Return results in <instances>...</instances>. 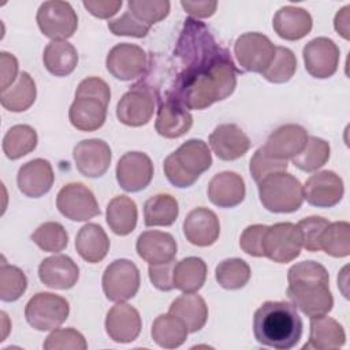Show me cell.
Wrapping results in <instances>:
<instances>
[{
    "label": "cell",
    "mask_w": 350,
    "mask_h": 350,
    "mask_svg": "<svg viewBox=\"0 0 350 350\" xmlns=\"http://www.w3.org/2000/svg\"><path fill=\"white\" fill-rule=\"evenodd\" d=\"M175 55L183 70L167 97L187 111L205 109L235 90L237 68L228 51L217 45L206 26L197 19H186Z\"/></svg>",
    "instance_id": "6da1fadb"
},
{
    "label": "cell",
    "mask_w": 350,
    "mask_h": 350,
    "mask_svg": "<svg viewBox=\"0 0 350 350\" xmlns=\"http://www.w3.org/2000/svg\"><path fill=\"white\" fill-rule=\"evenodd\" d=\"M287 297L308 317L323 316L332 310L329 275L320 262L306 260L294 264L287 272Z\"/></svg>",
    "instance_id": "7a4b0ae2"
},
{
    "label": "cell",
    "mask_w": 350,
    "mask_h": 350,
    "mask_svg": "<svg viewBox=\"0 0 350 350\" xmlns=\"http://www.w3.org/2000/svg\"><path fill=\"white\" fill-rule=\"evenodd\" d=\"M304 331L297 308L287 301H267L254 313L253 334L258 343L290 350L298 345Z\"/></svg>",
    "instance_id": "3957f363"
},
{
    "label": "cell",
    "mask_w": 350,
    "mask_h": 350,
    "mask_svg": "<svg viewBox=\"0 0 350 350\" xmlns=\"http://www.w3.org/2000/svg\"><path fill=\"white\" fill-rule=\"evenodd\" d=\"M212 165V154L202 139H189L165 157L163 170L165 178L175 187L191 186L202 172Z\"/></svg>",
    "instance_id": "277c9868"
},
{
    "label": "cell",
    "mask_w": 350,
    "mask_h": 350,
    "mask_svg": "<svg viewBox=\"0 0 350 350\" xmlns=\"http://www.w3.org/2000/svg\"><path fill=\"white\" fill-rule=\"evenodd\" d=\"M258 197L267 211L273 213H291L301 208L304 190L301 182L294 175L279 172L258 183Z\"/></svg>",
    "instance_id": "5b68a950"
},
{
    "label": "cell",
    "mask_w": 350,
    "mask_h": 350,
    "mask_svg": "<svg viewBox=\"0 0 350 350\" xmlns=\"http://www.w3.org/2000/svg\"><path fill=\"white\" fill-rule=\"evenodd\" d=\"M68 313L67 299L52 293H37L25 306L26 321L37 331H53L67 320Z\"/></svg>",
    "instance_id": "8992f818"
},
{
    "label": "cell",
    "mask_w": 350,
    "mask_h": 350,
    "mask_svg": "<svg viewBox=\"0 0 350 350\" xmlns=\"http://www.w3.org/2000/svg\"><path fill=\"white\" fill-rule=\"evenodd\" d=\"M37 25L41 33L52 41H66L78 29V16L67 1H44L37 11Z\"/></svg>",
    "instance_id": "52a82bcc"
},
{
    "label": "cell",
    "mask_w": 350,
    "mask_h": 350,
    "mask_svg": "<svg viewBox=\"0 0 350 350\" xmlns=\"http://www.w3.org/2000/svg\"><path fill=\"white\" fill-rule=\"evenodd\" d=\"M101 283L109 301L126 302L138 293L141 284L139 269L127 258L115 260L105 268Z\"/></svg>",
    "instance_id": "ba28073f"
},
{
    "label": "cell",
    "mask_w": 350,
    "mask_h": 350,
    "mask_svg": "<svg viewBox=\"0 0 350 350\" xmlns=\"http://www.w3.org/2000/svg\"><path fill=\"white\" fill-rule=\"evenodd\" d=\"M302 239L297 224L290 221L269 226L264 237V257L273 262H291L301 254Z\"/></svg>",
    "instance_id": "9c48e42d"
},
{
    "label": "cell",
    "mask_w": 350,
    "mask_h": 350,
    "mask_svg": "<svg viewBox=\"0 0 350 350\" xmlns=\"http://www.w3.org/2000/svg\"><path fill=\"white\" fill-rule=\"evenodd\" d=\"M275 45L262 33L250 31L239 36L234 44V53L239 66L249 72L262 74L275 56Z\"/></svg>",
    "instance_id": "30bf717a"
},
{
    "label": "cell",
    "mask_w": 350,
    "mask_h": 350,
    "mask_svg": "<svg viewBox=\"0 0 350 350\" xmlns=\"http://www.w3.org/2000/svg\"><path fill=\"white\" fill-rule=\"evenodd\" d=\"M59 212L72 221H88L100 215V208L93 191L83 183L64 185L56 197Z\"/></svg>",
    "instance_id": "8fae6325"
},
{
    "label": "cell",
    "mask_w": 350,
    "mask_h": 350,
    "mask_svg": "<svg viewBox=\"0 0 350 350\" xmlns=\"http://www.w3.org/2000/svg\"><path fill=\"white\" fill-rule=\"evenodd\" d=\"M154 112V94L148 86L135 85L126 92L116 105V116L120 123L139 127L152 119Z\"/></svg>",
    "instance_id": "7c38bea8"
},
{
    "label": "cell",
    "mask_w": 350,
    "mask_h": 350,
    "mask_svg": "<svg viewBox=\"0 0 350 350\" xmlns=\"http://www.w3.org/2000/svg\"><path fill=\"white\" fill-rule=\"evenodd\" d=\"M105 66L108 72L120 81H131L141 77L148 66L145 51L129 42H122L109 49Z\"/></svg>",
    "instance_id": "4fadbf2b"
},
{
    "label": "cell",
    "mask_w": 350,
    "mask_h": 350,
    "mask_svg": "<svg viewBox=\"0 0 350 350\" xmlns=\"http://www.w3.org/2000/svg\"><path fill=\"white\" fill-rule=\"evenodd\" d=\"M339 48L328 37L310 40L302 49L305 70L319 79L332 77L339 66Z\"/></svg>",
    "instance_id": "5bb4252c"
},
{
    "label": "cell",
    "mask_w": 350,
    "mask_h": 350,
    "mask_svg": "<svg viewBox=\"0 0 350 350\" xmlns=\"http://www.w3.org/2000/svg\"><path fill=\"white\" fill-rule=\"evenodd\" d=\"M153 178V163L144 152H127L116 164V180L130 193L144 190Z\"/></svg>",
    "instance_id": "9a60e30c"
},
{
    "label": "cell",
    "mask_w": 350,
    "mask_h": 350,
    "mask_svg": "<svg viewBox=\"0 0 350 350\" xmlns=\"http://www.w3.org/2000/svg\"><path fill=\"white\" fill-rule=\"evenodd\" d=\"M304 200L317 208H331L339 204L345 186L342 178L334 171H320L312 175L302 186Z\"/></svg>",
    "instance_id": "2e32d148"
},
{
    "label": "cell",
    "mask_w": 350,
    "mask_h": 350,
    "mask_svg": "<svg viewBox=\"0 0 350 350\" xmlns=\"http://www.w3.org/2000/svg\"><path fill=\"white\" fill-rule=\"evenodd\" d=\"M77 170L86 178L103 176L109 168L112 153L109 145L98 138L83 139L72 150Z\"/></svg>",
    "instance_id": "e0dca14e"
},
{
    "label": "cell",
    "mask_w": 350,
    "mask_h": 350,
    "mask_svg": "<svg viewBox=\"0 0 350 350\" xmlns=\"http://www.w3.org/2000/svg\"><path fill=\"white\" fill-rule=\"evenodd\" d=\"M142 320L139 312L124 302L112 306L105 317L107 335L116 343H130L141 332Z\"/></svg>",
    "instance_id": "ac0fdd59"
},
{
    "label": "cell",
    "mask_w": 350,
    "mask_h": 350,
    "mask_svg": "<svg viewBox=\"0 0 350 350\" xmlns=\"http://www.w3.org/2000/svg\"><path fill=\"white\" fill-rule=\"evenodd\" d=\"M308 137V131L302 126L288 123L273 130L262 148L268 156L287 161L304 149Z\"/></svg>",
    "instance_id": "d6986e66"
},
{
    "label": "cell",
    "mask_w": 350,
    "mask_h": 350,
    "mask_svg": "<svg viewBox=\"0 0 350 350\" xmlns=\"http://www.w3.org/2000/svg\"><path fill=\"white\" fill-rule=\"evenodd\" d=\"M183 234L191 245L206 247L217 241L220 235V221L213 211L198 206L190 211L185 217Z\"/></svg>",
    "instance_id": "ffe728a7"
},
{
    "label": "cell",
    "mask_w": 350,
    "mask_h": 350,
    "mask_svg": "<svg viewBox=\"0 0 350 350\" xmlns=\"http://www.w3.org/2000/svg\"><path fill=\"white\" fill-rule=\"evenodd\" d=\"M209 145L220 160L232 161L245 156L250 148V139L239 126L224 123L212 131Z\"/></svg>",
    "instance_id": "44dd1931"
},
{
    "label": "cell",
    "mask_w": 350,
    "mask_h": 350,
    "mask_svg": "<svg viewBox=\"0 0 350 350\" xmlns=\"http://www.w3.org/2000/svg\"><path fill=\"white\" fill-rule=\"evenodd\" d=\"M38 278L49 288L68 290L77 284L79 279V268L71 257L55 254L40 262Z\"/></svg>",
    "instance_id": "7402d4cb"
},
{
    "label": "cell",
    "mask_w": 350,
    "mask_h": 350,
    "mask_svg": "<svg viewBox=\"0 0 350 350\" xmlns=\"http://www.w3.org/2000/svg\"><path fill=\"white\" fill-rule=\"evenodd\" d=\"M55 180L52 165L45 159H34L25 163L16 175L18 189L30 198H38L46 194Z\"/></svg>",
    "instance_id": "603a6c76"
},
{
    "label": "cell",
    "mask_w": 350,
    "mask_h": 350,
    "mask_svg": "<svg viewBox=\"0 0 350 350\" xmlns=\"http://www.w3.org/2000/svg\"><path fill=\"white\" fill-rule=\"evenodd\" d=\"M246 194L243 178L232 171L216 174L208 185V197L219 208H234L239 205Z\"/></svg>",
    "instance_id": "cb8c5ba5"
},
{
    "label": "cell",
    "mask_w": 350,
    "mask_h": 350,
    "mask_svg": "<svg viewBox=\"0 0 350 350\" xmlns=\"http://www.w3.org/2000/svg\"><path fill=\"white\" fill-rule=\"evenodd\" d=\"M138 256L149 264L172 261L176 256L178 245L175 238L164 231H144L135 243Z\"/></svg>",
    "instance_id": "d4e9b609"
},
{
    "label": "cell",
    "mask_w": 350,
    "mask_h": 350,
    "mask_svg": "<svg viewBox=\"0 0 350 350\" xmlns=\"http://www.w3.org/2000/svg\"><path fill=\"white\" fill-rule=\"evenodd\" d=\"M272 26L280 38L297 41L310 33L313 21L306 10L295 5H284L276 11Z\"/></svg>",
    "instance_id": "484cf974"
},
{
    "label": "cell",
    "mask_w": 350,
    "mask_h": 350,
    "mask_svg": "<svg viewBox=\"0 0 350 350\" xmlns=\"http://www.w3.org/2000/svg\"><path fill=\"white\" fill-rule=\"evenodd\" d=\"M191 126L193 116L185 107L168 97L164 103L160 104L154 129L161 137L179 138L185 135L191 129Z\"/></svg>",
    "instance_id": "4316f807"
},
{
    "label": "cell",
    "mask_w": 350,
    "mask_h": 350,
    "mask_svg": "<svg viewBox=\"0 0 350 350\" xmlns=\"http://www.w3.org/2000/svg\"><path fill=\"white\" fill-rule=\"evenodd\" d=\"M346 343V334L343 327L332 317L327 314L310 317V334L309 342L304 349L317 350H334Z\"/></svg>",
    "instance_id": "83f0119b"
},
{
    "label": "cell",
    "mask_w": 350,
    "mask_h": 350,
    "mask_svg": "<svg viewBox=\"0 0 350 350\" xmlns=\"http://www.w3.org/2000/svg\"><path fill=\"white\" fill-rule=\"evenodd\" d=\"M107 107L92 97H75L68 109L70 123L81 131H96L105 123Z\"/></svg>",
    "instance_id": "f1b7e54d"
},
{
    "label": "cell",
    "mask_w": 350,
    "mask_h": 350,
    "mask_svg": "<svg viewBox=\"0 0 350 350\" xmlns=\"http://www.w3.org/2000/svg\"><path fill=\"white\" fill-rule=\"evenodd\" d=\"M168 313L178 317L189 332L200 331L208 320V306L204 298L196 293H183L175 298Z\"/></svg>",
    "instance_id": "f546056e"
},
{
    "label": "cell",
    "mask_w": 350,
    "mask_h": 350,
    "mask_svg": "<svg viewBox=\"0 0 350 350\" xmlns=\"http://www.w3.org/2000/svg\"><path fill=\"white\" fill-rule=\"evenodd\" d=\"M78 254L88 262L96 264L105 258L109 250V239L101 226L88 223L82 226L75 238Z\"/></svg>",
    "instance_id": "4dcf8cb0"
},
{
    "label": "cell",
    "mask_w": 350,
    "mask_h": 350,
    "mask_svg": "<svg viewBox=\"0 0 350 350\" xmlns=\"http://www.w3.org/2000/svg\"><path fill=\"white\" fill-rule=\"evenodd\" d=\"M138 211L135 202L127 196L113 197L107 206V223L120 237L129 235L137 226Z\"/></svg>",
    "instance_id": "1f68e13d"
},
{
    "label": "cell",
    "mask_w": 350,
    "mask_h": 350,
    "mask_svg": "<svg viewBox=\"0 0 350 350\" xmlns=\"http://www.w3.org/2000/svg\"><path fill=\"white\" fill-rule=\"evenodd\" d=\"M42 62L52 75L67 77L78 64V52L67 41H51L44 49Z\"/></svg>",
    "instance_id": "d6a6232c"
},
{
    "label": "cell",
    "mask_w": 350,
    "mask_h": 350,
    "mask_svg": "<svg viewBox=\"0 0 350 350\" xmlns=\"http://www.w3.org/2000/svg\"><path fill=\"white\" fill-rule=\"evenodd\" d=\"M179 215V205L175 197L159 193L149 197L144 204V221L148 227L172 226Z\"/></svg>",
    "instance_id": "836d02e7"
},
{
    "label": "cell",
    "mask_w": 350,
    "mask_h": 350,
    "mask_svg": "<svg viewBox=\"0 0 350 350\" xmlns=\"http://www.w3.org/2000/svg\"><path fill=\"white\" fill-rule=\"evenodd\" d=\"M206 264L200 257L182 258L174 267V287L183 293L198 291L206 280Z\"/></svg>",
    "instance_id": "e575fe53"
},
{
    "label": "cell",
    "mask_w": 350,
    "mask_h": 350,
    "mask_svg": "<svg viewBox=\"0 0 350 350\" xmlns=\"http://www.w3.org/2000/svg\"><path fill=\"white\" fill-rule=\"evenodd\" d=\"M37 97V89L34 79L22 71L12 86H10L0 96V103L3 108L11 112H23L29 109Z\"/></svg>",
    "instance_id": "d590c367"
},
{
    "label": "cell",
    "mask_w": 350,
    "mask_h": 350,
    "mask_svg": "<svg viewBox=\"0 0 350 350\" xmlns=\"http://www.w3.org/2000/svg\"><path fill=\"white\" fill-rule=\"evenodd\" d=\"M186 325L174 314L164 313L159 314L150 329L152 339L164 349H176L185 343L187 339Z\"/></svg>",
    "instance_id": "8d00e7d4"
},
{
    "label": "cell",
    "mask_w": 350,
    "mask_h": 350,
    "mask_svg": "<svg viewBox=\"0 0 350 350\" xmlns=\"http://www.w3.org/2000/svg\"><path fill=\"white\" fill-rule=\"evenodd\" d=\"M37 133L29 124H15L12 126L3 138V152L10 160H18L37 146Z\"/></svg>",
    "instance_id": "74e56055"
},
{
    "label": "cell",
    "mask_w": 350,
    "mask_h": 350,
    "mask_svg": "<svg viewBox=\"0 0 350 350\" xmlns=\"http://www.w3.org/2000/svg\"><path fill=\"white\" fill-rule=\"evenodd\" d=\"M331 154L329 144L319 137H308L304 149L291 159L293 164L305 172H313L321 168Z\"/></svg>",
    "instance_id": "f35d334b"
},
{
    "label": "cell",
    "mask_w": 350,
    "mask_h": 350,
    "mask_svg": "<svg viewBox=\"0 0 350 350\" xmlns=\"http://www.w3.org/2000/svg\"><path fill=\"white\" fill-rule=\"evenodd\" d=\"M250 267L242 258H227L219 262L215 269L216 282L226 290H239L250 279Z\"/></svg>",
    "instance_id": "ab89813d"
},
{
    "label": "cell",
    "mask_w": 350,
    "mask_h": 350,
    "mask_svg": "<svg viewBox=\"0 0 350 350\" xmlns=\"http://www.w3.org/2000/svg\"><path fill=\"white\" fill-rule=\"evenodd\" d=\"M320 247L332 257H347L350 254V224L347 221L328 223Z\"/></svg>",
    "instance_id": "60d3db41"
},
{
    "label": "cell",
    "mask_w": 350,
    "mask_h": 350,
    "mask_svg": "<svg viewBox=\"0 0 350 350\" xmlns=\"http://www.w3.org/2000/svg\"><path fill=\"white\" fill-rule=\"evenodd\" d=\"M31 241L44 252L59 253L68 245V234L57 221H46L36 228Z\"/></svg>",
    "instance_id": "b9f144b4"
},
{
    "label": "cell",
    "mask_w": 350,
    "mask_h": 350,
    "mask_svg": "<svg viewBox=\"0 0 350 350\" xmlns=\"http://www.w3.org/2000/svg\"><path fill=\"white\" fill-rule=\"evenodd\" d=\"M297 71V59L291 49L286 46H276L275 56L268 68L261 74L272 83L288 82Z\"/></svg>",
    "instance_id": "7bdbcfd3"
},
{
    "label": "cell",
    "mask_w": 350,
    "mask_h": 350,
    "mask_svg": "<svg viewBox=\"0 0 350 350\" xmlns=\"http://www.w3.org/2000/svg\"><path fill=\"white\" fill-rule=\"evenodd\" d=\"M27 288V278L25 272L10 265L5 261L0 265V299L4 302H14L19 299Z\"/></svg>",
    "instance_id": "ee69618b"
},
{
    "label": "cell",
    "mask_w": 350,
    "mask_h": 350,
    "mask_svg": "<svg viewBox=\"0 0 350 350\" xmlns=\"http://www.w3.org/2000/svg\"><path fill=\"white\" fill-rule=\"evenodd\" d=\"M129 11L141 22L152 26L163 21L170 14V1L167 0H130L127 3Z\"/></svg>",
    "instance_id": "f6af8a7d"
},
{
    "label": "cell",
    "mask_w": 350,
    "mask_h": 350,
    "mask_svg": "<svg viewBox=\"0 0 350 350\" xmlns=\"http://www.w3.org/2000/svg\"><path fill=\"white\" fill-rule=\"evenodd\" d=\"M287 161L286 160H278L271 156H268L264 150V148H258L254 154L250 159L249 164V171L254 182L258 185L261 180L265 178L279 174V172H286L287 171Z\"/></svg>",
    "instance_id": "bcb514c9"
},
{
    "label": "cell",
    "mask_w": 350,
    "mask_h": 350,
    "mask_svg": "<svg viewBox=\"0 0 350 350\" xmlns=\"http://www.w3.org/2000/svg\"><path fill=\"white\" fill-rule=\"evenodd\" d=\"M45 350H86L88 343L81 332L74 328H55L45 339Z\"/></svg>",
    "instance_id": "7dc6e473"
},
{
    "label": "cell",
    "mask_w": 350,
    "mask_h": 350,
    "mask_svg": "<svg viewBox=\"0 0 350 350\" xmlns=\"http://www.w3.org/2000/svg\"><path fill=\"white\" fill-rule=\"evenodd\" d=\"M328 220L321 217V216H309L305 219H301L297 224L299 232H301V239H302V246L308 252H319L321 250L320 247V241L321 235L328 226Z\"/></svg>",
    "instance_id": "c3c4849f"
},
{
    "label": "cell",
    "mask_w": 350,
    "mask_h": 350,
    "mask_svg": "<svg viewBox=\"0 0 350 350\" xmlns=\"http://www.w3.org/2000/svg\"><path fill=\"white\" fill-rule=\"evenodd\" d=\"M108 29L115 36H129V37L142 38L149 33L150 26L138 21L130 11H126L122 16L109 21Z\"/></svg>",
    "instance_id": "681fc988"
},
{
    "label": "cell",
    "mask_w": 350,
    "mask_h": 350,
    "mask_svg": "<svg viewBox=\"0 0 350 350\" xmlns=\"http://www.w3.org/2000/svg\"><path fill=\"white\" fill-rule=\"evenodd\" d=\"M268 226L252 224L243 230L239 238L241 249L253 257H264V237Z\"/></svg>",
    "instance_id": "f907efd6"
},
{
    "label": "cell",
    "mask_w": 350,
    "mask_h": 350,
    "mask_svg": "<svg viewBox=\"0 0 350 350\" xmlns=\"http://www.w3.org/2000/svg\"><path fill=\"white\" fill-rule=\"evenodd\" d=\"M75 97H92L108 105L111 100V89L104 79L98 77H88L79 82Z\"/></svg>",
    "instance_id": "816d5d0a"
},
{
    "label": "cell",
    "mask_w": 350,
    "mask_h": 350,
    "mask_svg": "<svg viewBox=\"0 0 350 350\" xmlns=\"http://www.w3.org/2000/svg\"><path fill=\"white\" fill-rule=\"evenodd\" d=\"M174 267L175 261L160 264H149L148 273L152 284L161 291H171L174 287Z\"/></svg>",
    "instance_id": "f5cc1de1"
},
{
    "label": "cell",
    "mask_w": 350,
    "mask_h": 350,
    "mask_svg": "<svg viewBox=\"0 0 350 350\" xmlns=\"http://www.w3.org/2000/svg\"><path fill=\"white\" fill-rule=\"evenodd\" d=\"M0 90L5 92L10 86L15 83L18 79V60L12 53L1 52L0 53Z\"/></svg>",
    "instance_id": "db71d44e"
},
{
    "label": "cell",
    "mask_w": 350,
    "mask_h": 350,
    "mask_svg": "<svg viewBox=\"0 0 350 350\" xmlns=\"http://www.w3.org/2000/svg\"><path fill=\"white\" fill-rule=\"evenodd\" d=\"M83 7L96 18L109 19L122 7V0H85Z\"/></svg>",
    "instance_id": "11a10c76"
},
{
    "label": "cell",
    "mask_w": 350,
    "mask_h": 350,
    "mask_svg": "<svg viewBox=\"0 0 350 350\" xmlns=\"http://www.w3.org/2000/svg\"><path fill=\"white\" fill-rule=\"evenodd\" d=\"M185 12L191 15L193 18H209L215 14L217 1L215 0H202V1H180Z\"/></svg>",
    "instance_id": "9f6ffc18"
},
{
    "label": "cell",
    "mask_w": 350,
    "mask_h": 350,
    "mask_svg": "<svg viewBox=\"0 0 350 350\" xmlns=\"http://www.w3.org/2000/svg\"><path fill=\"white\" fill-rule=\"evenodd\" d=\"M350 5H345L340 11L336 12L334 19V27L345 40L350 38Z\"/></svg>",
    "instance_id": "6f0895ef"
},
{
    "label": "cell",
    "mask_w": 350,
    "mask_h": 350,
    "mask_svg": "<svg viewBox=\"0 0 350 350\" xmlns=\"http://www.w3.org/2000/svg\"><path fill=\"white\" fill-rule=\"evenodd\" d=\"M0 316H1V320H3V339H1V340H4L5 336H7V332H8L7 328H5V325H4V321H7V314H5L4 312H1Z\"/></svg>",
    "instance_id": "680465c9"
}]
</instances>
